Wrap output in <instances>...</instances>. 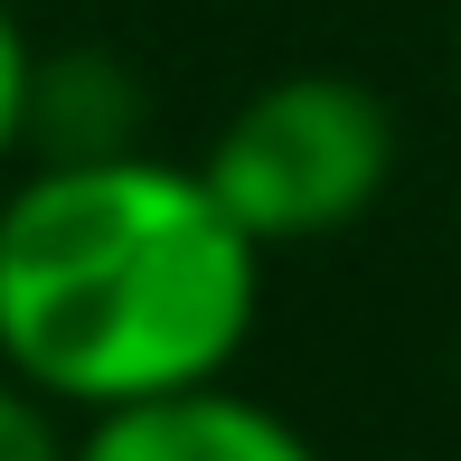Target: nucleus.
<instances>
[{
  "instance_id": "nucleus-1",
  "label": "nucleus",
  "mask_w": 461,
  "mask_h": 461,
  "mask_svg": "<svg viewBox=\"0 0 461 461\" xmlns=\"http://www.w3.org/2000/svg\"><path fill=\"white\" fill-rule=\"evenodd\" d=\"M264 321V245L198 160L104 151L0 179V367L76 424L236 376Z\"/></svg>"
},
{
  "instance_id": "nucleus-2",
  "label": "nucleus",
  "mask_w": 461,
  "mask_h": 461,
  "mask_svg": "<svg viewBox=\"0 0 461 461\" xmlns=\"http://www.w3.org/2000/svg\"><path fill=\"white\" fill-rule=\"evenodd\" d=\"M405 132L395 104L348 67H292L264 76L236 113L207 132L198 170L226 198V217L283 255V245H330L395 188Z\"/></svg>"
},
{
  "instance_id": "nucleus-3",
  "label": "nucleus",
  "mask_w": 461,
  "mask_h": 461,
  "mask_svg": "<svg viewBox=\"0 0 461 461\" xmlns=\"http://www.w3.org/2000/svg\"><path fill=\"white\" fill-rule=\"evenodd\" d=\"M76 461H321V443L283 405H264L236 376H217V386H179V395L86 414L76 424Z\"/></svg>"
},
{
  "instance_id": "nucleus-4",
  "label": "nucleus",
  "mask_w": 461,
  "mask_h": 461,
  "mask_svg": "<svg viewBox=\"0 0 461 461\" xmlns=\"http://www.w3.org/2000/svg\"><path fill=\"white\" fill-rule=\"evenodd\" d=\"M141 151V76L113 48H48L29 76V160Z\"/></svg>"
},
{
  "instance_id": "nucleus-5",
  "label": "nucleus",
  "mask_w": 461,
  "mask_h": 461,
  "mask_svg": "<svg viewBox=\"0 0 461 461\" xmlns=\"http://www.w3.org/2000/svg\"><path fill=\"white\" fill-rule=\"evenodd\" d=\"M0 461H76V414L0 367Z\"/></svg>"
},
{
  "instance_id": "nucleus-6",
  "label": "nucleus",
  "mask_w": 461,
  "mask_h": 461,
  "mask_svg": "<svg viewBox=\"0 0 461 461\" xmlns=\"http://www.w3.org/2000/svg\"><path fill=\"white\" fill-rule=\"evenodd\" d=\"M29 76H38V48L19 29V10L0 0V179L29 160Z\"/></svg>"
},
{
  "instance_id": "nucleus-7",
  "label": "nucleus",
  "mask_w": 461,
  "mask_h": 461,
  "mask_svg": "<svg viewBox=\"0 0 461 461\" xmlns=\"http://www.w3.org/2000/svg\"><path fill=\"white\" fill-rule=\"evenodd\" d=\"M452 48H461V0H452Z\"/></svg>"
}]
</instances>
